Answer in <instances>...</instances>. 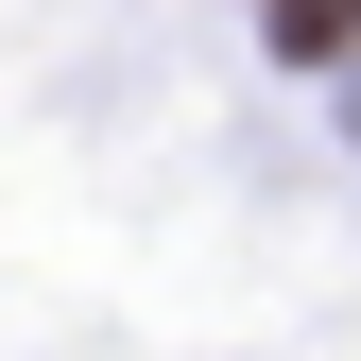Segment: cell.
Here are the masks:
<instances>
[{
    "label": "cell",
    "instance_id": "2",
    "mask_svg": "<svg viewBox=\"0 0 361 361\" xmlns=\"http://www.w3.org/2000/svg\"><path fill=\"white\" fill-rule=\"evenodd\" d=\"M344 121H361V86H344Z\"/></svg>",
    "mask_w": 361,
    "mask_h": 361
},
{
    "label": "cell",
    "instance_id": "1",
    "mask_svg": "<svg viewBox=\"0 0 361 361\" xmlns=\"http://www.w3.org/2000/svg\"><path fill=\"white\" fill-rule=\"evenodd\" d=\"M276 52L293 69H361V0H276Z\"/></svg>",
    "mask_w": 361,
    "mask_h": 361
}]
</instances>
